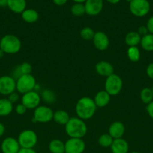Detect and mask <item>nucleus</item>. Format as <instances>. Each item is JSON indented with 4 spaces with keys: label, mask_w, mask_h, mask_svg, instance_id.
Instances as JSON below:
<instances>
[{
    "label": "nucleus",
    "mask_w": 153,
    "mask_h": 153,
    "mask_svg": "<svg viewBox=\"0 0 153 153\" xmlns=\"http://www.w3.org/2000/svg\"><path fill=\"white\" fill-rule=\"evenodd\" d=\"M141 101L145 104L148 105L153 101V93L152 88H145L141 90L140 94Z\"/></svg>",
    "instance_id": "cd10ccee"
},
{
    "label": "nucleus",
    "mask_w": 153,
    "mask_h": 153,
    "mask_svg": "<svg viewBox=\"0 0 153 153\" xmlns=\"http://www.w3.org/2000/svg\"><path fill=\"white\" fill-rule=\"evenodd\" d=\"M141 37L137 31H130L124 37V42L126 45L128 46L129 47L130 46H137L138 44L140 43Z\"/></svg>",
    "instance_id": "4be33fe9"
},
{
    "label": "nucleus",
    "mask_w": 153,
    "mask_h": 153,
    "mask_svg": "<svg viewBox=\"0 0 153 153\" xmlns=\"http://www.w3.org/2000/svg\"><path fill=\"white\" fill-rule=\"evenodd\" d=\"M95 71L100 76L104 77H108L113 74L114 68L112 64L106 61H100L95 65Z\"/></svg>",
    "instance_id": "dca6fc26"
},
{
    "label": "nucleus",
    "mask_w": 153,
    "mask_h": 153,
    "mask_svg": "<svg viewBox=\"0 0 153 153\" xmlns=\"http://www.w3.org/2000/svg\"><path fill=\"white\" fill-rule=\"evenodd\" d=\"M94 47L100 51H105L108 49L110 45V39L106 34L103 31H97L92 39Z\"/></svg>",
    "instance_id": "ddd939ff"
},
{
    "label": "nucleus",
    "mask_w": 153,
    "mask_h": 153,
    "mask_svg": "<svg viewBox=\"0 0 153 153\" xmlns=\"http://www.w3.org/2000/svg\"><path fill=\"white\" fill-rule=\"evenodd\" d=\"M70 116L67 111L64 110H58L54 112L53 120L56 123L61 126H65L70 120Z\"/></svg>",
    "instance_id": "5701e85b"
},
{
    "label": "nucleus",
    "mask_w": 153,
    "mask_h": 153,
    "mask_svg": "<svg viewBox=\"0 0 153 153\" xmlns=\"http://www.w3.org/2000/svg\"><path fill=\"white\" fill-rule=\"evenodd\" d=\"M14 105L8 98H0V117H7L12 113Z\"/></svg>",
    "instance_id": "412c9836"
},
{
    "label": "nucleus",
    "mask_w": 153,
    "mask_h": 153,
    "mask_svg": "<svg viewBox=\"0 0 153 153\" xmlns=\"http://www.w3.org/2000/svg\"><path fill=\"white\" fill-rule=\"evenodd\" d=\"M22 42L20 39L14 34H6L1 38L0 49L5 54L14 55L20 51Z\"/></svg>",
    "instance_id": "7ed1b4c3"
},
{
    "label": "nucleus",
    "mask_w": 153,
    "mask_h": 153,
    "mask_svg": "<svg viewBox=\"0 0 153 153\" xmlns=\"http://www.w3.org/2000/svg\"><path fill=\"white\" fill-rule=\"evenodd\" d=\"M124 1H128V2H129V3H130V1H132V0H124Z\"/></svg>",
    "instance_id": "49530a36"
},
{
    "label": "nucleus",
    "mask_w": 153,
    "mask_h": 153,
    "mask_svg": "<svg viewBox=\"0 0 153 153\" xmlns=\"http://www.w3.org/2000/svg\"><path fill=\"white\" fill-rule=\"evenodd\" d=\"M27 110H28V109H27L22 103L17 104L16 107H15V111H16V113L19 115L25 114L26 113Z\"/></svg>",
    "instance_id": "473e14b6"
},
{
    "label": "nucleus",
    "mask_w": 153,
    "mask_h": 153,
    "mask_svg": "<svg viewBox=\"0 0 153 153\" xmlns=\"http://www.w3.org/2000/svg\"><path fill=\"white\" fill-rule=\"evenodd\" d=\"M5 132V126L2 123L0 122V137H2Z\"/></svg>",
    "instance_id": "a19ab883"
},
{
    "label": "nucleus",
    "mask_w": 153,
    "mask_h": 153,
    "mask_svg": "<svg viewBox=\"0 0 153 153\" xmlns=\"http://www.w3.org/2000/svg\"><path fill=\"white\" fill-rule=\"evenodd\" d=\"M51 153H64V143L59 139H53L49 143Z\"/></svg>",
    "instance_id": "b1692460"
},
{
    "label": "nucleus",
    "mask_w": 153,
    "mask_h": 153,
    "mask_svg": "<svg viewBox=\"0 0 153 153\" xmlns=\"http://www.w3.org/2000/svg\"><path fill=\"white\" fill-rule=\"evenodd\" d=\"M8 0H0V7H6L7 6Z\"/></svg>",
    "instance_id": "79ce46f5"
},
{
    "label": "nucleus",
    "mask_w": 153,
    "mask_h": 153,
    "mask_svg": "<svg viewBox=\"0 0 153 153\" xmlns=\"http://www.w3.org/2000/svg\"><path fill=\"white\" fill-rule=\"evenodd\" d=\"M4 52H3L2 50L1 49H0V59H1V58H2L3 57H4Z\"/></svg>",
    "instance_id": "a18cd8bd"
},
{
    "label": "nucleus",
    "mask_w": 153,
    "mask_h": 153,
    "mask_svg": "<svg viewBox=\"0 0 153 153\" xmlns=\"http://www.w3.org/2000/svg\"><path fill=\"white\" fill-rule=\"evenodd\" d=\"M65 132L69 137L82 138L87 134L88 127L85 121L77 117H70L68 123L64 126Z\"/></svg>",
    "instance_id": "f03ea898"
},
{
    "label": "nucleus",
    "mask_w": 153,
    "mask_h": 153,
    "mask_svg": "<svg viewBox=\"0 0 153 153\" xmlns=\"http://www.w3.org/2000/svg\"><path fill=\"white\" fill-rule=\"evenodd\" d=\"M8 100L12 103V104H14V103L17 102L20 100V95L18 92H14L12 94H10V95L8 96Z\"/></svg>",
    "instance_id": "72a5a7b5"
},
{
    "label": "nucleus",
    "mask_w": 153,
    "mask_h": 153,
    "mask_svg": "<svg viewBox=\"0 0 153 153\" xmlns=\"http://www.w3.org/2000/svg\"><path fill=\"white\" fill-rule=\"evenodd\" d=\"M146 74L151 79H153V62L148 64L146 67Z\"/></svg>",
    "instance_id": "e433bc0d"
},
{
    "label": "nucleus",
    "mask_w": 153,
    "mask_h": 153,
    "mask_svg": "<svg viewBox=\"0 0 153 153\" xmlns=\"http://www.w3.org/2000/svg\"><path fill=\"white\" fill-rule=\"evenodd\" d=\"M70 12L75 16H82L86 13L85 5L82 3H74L70 7Z\"/></svg>",
    "instance_id": "c756f323"
},
{
    "label": "nucleus",
    "mask_w": 153,
    "mask_h": 153,
    "mask_svg": "<svg viewBox=\"0 0 153 153\" xmlns=\"http://www.w3.org/2000/svg\"><path fill=\"white\" fill-rule=\"evenodd\" d=\"M146 111L148 113V116L153 120V101L152 102H150L149 104L147 105Z\"/></svg>",
    "instance_id": "4c0bfd02"
},
{
    "label": "nucleus",
    "mask_w": 153,
    "mask_h": 153,
    "mask_svg": "<svg viewBox=\"0 0 153 153\" xmlns=\"http://www.w3.org/2000/svg\"><path fill=\"white\" fill-rule=\"evenodd\" d=\"M112 153H128L129 145L124 138L114 139L110 147Z\"/></svg>",
    "instance_id": "f3484780"
},
{
    "label": "nucleus",
    "mask_w": 153,
    "mask_h": 153,
    "mask_svg": "<svg viewBox=\"0 0 153 153\" xmlns=\"http://www.w3.org/2000/svg\"><path fill=\"white\" fill-rule=\"evenodd\" d=\"M114 139L109 134H103L98 137V144L100 145V146L104 148H108L110 147L111 145H112V141H113Z\"/></svg>",
    "instance_id": "c85d7f7f"
},
{
    "label": "nucleus",
    "mask_w": 153,
    "mask_h": 153,
    "mask_svg": "<svg viewBox=\"0 0 153 153\" xmlns=\"http://www.w3.org/2000/svg\"><path fill=\"white\" fill-rule=\"evenodd\" d=\"M127 55L128 59L132 62H137L140 59V51L137 46H130L127 50Z\"/></svg>",
    "instance_id": "a878e982"
},
{
    "label": "nucleus",
    "mask_w": 153,
    "mask_h": 153,
    "mask_svg": "<svg viewBox=\"0 0 153 153\" xmlns=\"http://www.w3.org/2000/svg\"><path fill=\"white\" fill-rule=\"evenodd\" d=\"M130 153H140V152H130Z\"/></svg>",
    "instance_id": "de8ad7c7"
},
{
    "label": "nucleus",
    "mask_w": 153,
    "mask_h": 153,
    "mask_svg": "<svg viewBox=\"0 0 153 153\" xmlns=\"http://www.w3.org/2000/svg\"><path fill=\"white\" fill-rule=\"evenodd\" d=\"M7 7L15 13H22L26 9V0H8Z\"/></svg>",
    "instance_id": "6ab92c4d"
},
{
    "label": "nucleus",
    "mask_w": 153,
    "mask_h": 153,
    "mask_svg": "<svg viewBox=\"0 0 153 153\" xmlns=\"http://www.w3.org/2000/svg\"><path fill=\"white\" fill-rule=\"evenodd\" d=\"M107 2L110 3V4H118V2H119L121 0H106Z\"/></svg>",
    "instance_id": "37998d69"
},
{
    "label": "nucleus",
    "mask_w": 153,
    "mask_h": 153,
    "mask_svg": "<svg viewBox=\"0 0 153 153\" xmlns=\"http://www.w3.org/2000/svg\"><path fill=\"white\" fill-rule=\"evenodd\" d=\"M138 34L141 36V37H143V36L146 35L148 34V31L147 29V27L146 25H141L140 27H139L138 28Z\"/></svg>",
    "instance_id": "c9c22d12"
},
{
    "label": "nucleus",
    "mask_w": 153,
    "mask_h": 153,
    "mask_svg": "<svg viewBox=\"0 0 153 153\" xmlns=\"http://www.w3.org/2000/svg\"><path fill=\"white\" fill-rule=\"evenodd\" d=\"M85 149L86 143L82 138L69 137L64 143V153H82Z\"/></svg>",
    "instance_id": "9b49d317"
},
{
    "label": "nucleus",
    "mask_w": 153,
    "mask_h": 153,
    "mask_svg": "<svg viewBox=\"0 0 153 153\" xmlns=\"http://www.w3.org/2000/svg\"><path fill=\"white\" fill-rule=\"evenodd\" d=\"M18 153H37L34 149H24L21 148Z\"/></svg>",
    "instance_id": "58836bf2"
},
{
    "label": "nucleus",
    "mask_w": 153,
    "mask_h": 153,
    "mask_svg": "<svg viewBox=\"0 0 153 153\" xmlns=\"http://www.w3.org/2000/svg\"><path fill=\"white\" fill-rule=\"evenodd\" d=\"M21 149L17 139L13 137H7L1 143V150L2 153H18Z\"/></svg>",
    "instance_id": "f8f14e48"
},
{
    "label": "nucleus",
    "mask_w": 153,
    "mask_h": 153,
    "mask_svg": "<svg viewBox=\"0 0 153 153\" xmlns=\"http://www.w3.org/2000/svg\"><path fill=\"white\" fill-rule=\"evenodd\" d=\"M21 16L23 21H25L27 23H34L37 22L39 19V13L37 10L32 8L26 9L22 13Z\"/></svg>",
    "instance_id": "aec40b11"
},
{
    "label": "nucleus",
    "mask_w": 153,
    "mask_h": 153,
    "mask_svg": "<svg viewBox=\"0 0 153 153\" xmlns=\"http://www.w3.org/2000/svg\"><path fill=\"white\" fill-rule=\"evenodd\" d=\"M68 1V0H52V1H53L54 4H56V5H58V6L64 5V4H66V3H67Z\"/></svg>",
    "instance_id": "ea45409f"
},
{
    "label": "nucleus",
    "mask_w": 153,
    "mask_h": 153,
    "mask_svg": "<svg viewBox=\"0 0 153 153\" xmlns=\"http://www.w3.org/2000/svg\"><path fill=\"white\" fill-rule=\"evenodd\" d=\"M0 42H1V38H0Z\"/></svg>",
    "instance_id": "8fccbe9b"
},
{
    "label": "nucleus",
    "mask_w": 153,
    "mask_h": 153,
    "mask_svg": "<svg viewBox=\"0 0 153 153\" xmlns=\"http://www.w3.org/2000/svg\"><path fill=\"white\" fill-rule=\"evenodd\" d=\"M152 93H153V86H152Z\"/></svg>",
    "instance_id": "09e8293b"
},
{
    "label": "nucleus",
    "mask_w": 153,
    "mask_h": 153,
    "mask_svg": "<svg viewBox=\"0 0 153 153\" xmlns=\"http://www.w3.org/2000/svg\"><path fill=\"white\" fill-rule=\"evenodd\" d=\"M40 97H41V100L47 104H52L56 100V96L55 93L49 89L44 90L40 94Z\"/></svg>",
    "instance_id": "bb28decb"
},
{
    "label": "nucleus",
    "mask_w": 153,
    "mask_h": 153,
    "mask_svg": "<svg viewBox=\"0 0 153 153\" xmlns=\"http://www.w3.org/2000/svg\"><path fill=\"white\" fill-rule=\"evenodd\" d=\"M140 44L141 47L147 52H152L153 51V34L148 33L146 35L143 36L141 38Z\"/></svg>",
    "instance_id": "393cba45"
},
{
    "label": "nucleus",
    "mask_w": 153,
    "mask_h": 153,
    "mask_svg": "<svg viewBox=\"0 0 153 153\" xmlns=\"http://www.w3.org/2000/svg\"><path fill=\"white\" fill-rule=\"evenodd\" d=\"M111 96L106 91H98L93 99L97 108H104L110 102Z\"/></svg>",
    "instance_id": "a211bd4d"
},
{
    "label": "nucleus",
    "mask_w": 153,
    "mask_h": 153,
    "mask_svg": "<svg viewBox=\"0 0 153 153\" xmlns=\"http://www.w3.org/2000/svg\"><path fill=\"white\" fill-rule=\"evenodd\" d=\"M54 111L51 108L46 105H39L34 109L33 120L34 122L46 123L50 122L53 118Z\"/></svg>",
    "instance_id": "6e6552de"
},
{
    "label": "nucleus",
    "mask_w": 153,
    "mask_h": 153,
    "mask_svg": "<svg viewBox=\"0 0 153 153\" xmlns=\"http://www.w3.org/2000/svg\"><path fill=\"white\" fill-rule=\"evenodd\" d=\"M146 26L147 27L148 33L153 34V16H152L147 21V23Z\"/></svg>",
    "instance_id": "f704fd0d"
},
{
    "label": "nucleus",
    "mask_w": 153,
    "mask_h": 153,
    "mask_svg": "<svg viewBox=\"0 0 153 153\" xmlns=\"http://www.w3.org/2000/svg\"><path fill=\"white\" fill-rule=\"evenodd\" d=\"M16 91V79L11 76H0V94L2 96L10 95Z\"/></svg>",
    "instance_id": "1a4fd4ad"
},
{
    "label": "nucleus",
    "mask_w": 153,
    "mask_h": 153,
    "mask_svg": "<svg viewBox=\"0 0 153 153\" xmlns=\"http://www.w3.org/2000/svg\"><path fill=\"white\" fill-rule=\"evenodd\" d=\"M129 10L134 16L142 17L149 12L150 3L148 0H132L129 3Z\"/></svg>",
    "instance_id": "0eeeda50"
},
{
    "label": "nucleus",
    "mask_w": 153,
    "mask_h": 153,
    "mask_svg": "<svg viewBox=\"0 0 153 153\" xmlns=\"http://www.w3.org/2000/svg\"><path fill=\"white\" fill-rule=\"evenodd\" d=\"M36 79L32 74L22 75L16 79V91L19 94H25L34 91L36 88Z\"/></svg>",
    "instance_id": "20e7f679"
},
{
    "label": "nucleus",
    "mask_w": 153,
    "mask_h": 153,
    "mask_svg": "<svg viewBox=\"0 0 153 153\" xmlns=\"http://www.w3.org/2000/svg\"><path fill=\"white\" fill-rule=\"evenodd\" d=\"M122 79L118 75L113 73L106 78L104 83V91H106L111 97L118 95L122 91Z\"/></svg>",
    "instance_id": "39448f33"
},
{
    "label": "nucleus",
    "mask_w": 153,
    "mask_h": 153,
    "mask_svg": "<svg viewBox=\"0 0 153 153\" xmlns=\"http://www.w3.org/2000/svg\"><path fill=\"white\" fill-rule=\"evenodd\" d=\"M41 97L40 95L35 91H30L25 94H22L21 98V103L27 109H35L40 104Z\"/></svg>",
    "instance_id": "9d476101"
},
{
    "label": "nucleus",
    "mask_w": 153,
    "mask_h": 153,
    "mask_svg": "<svg viewBox=\"0 0 153 153\" xmlns=\"http://www.w3.org/2000/svg\"><path fill=\"white\" fill-rule=\"evenodd\" d=\"M94 34L95 32L94 31V30L90 27H85L80 31V35L81 38L85 40H92Z\"/></svg>",
    "instance_id": "7c9ffc66"
},
{
    "label": "nucleus",
    "mask_w": 153,
    "mask_h": 153,
    "mask_svg": "<svg viewBox=\"0 0 153 153\" xmlns=\"http://www.w3.org/2000/svg\"><path fill=\"white\" fill-rule=\"evenodd\" d=\"M17 140L21 148L33 149L38 143V135L33 130L26 129L20 133Z\"/></svg>",
    "instance_id": "423d86ee"
},
{
    "label": "nucleus",
    "mask_w": 153,
    "mask_h": 153,
    "mask_svg": "<svg viewBox=\"0 0 153 153\" xmlns=\"http://www.w3.org/2000/svg\"><path fill=\"white\" fill-rule=\"evenodd\" d=\"M72 1H74L75 3H82V4H83L86 0H72Z\"/></svg>",
    "instance_id": "c03bdc74"
},
{
    "label": "nucleus",
    "mask_w": 153,
    "mask_h": 153,
    "mask_svg": "<svg viewBox=\"0 0 153 153\" xmlns=\"http://www.w3.org/2000/svg\"><path fill=\"white\" fill-rule=\"evenodd\" d=\"M18 69L20 70L21 76L22 75H27V74H31L32 71V67L31 64L28 62H23L19 66H17Z\"/></svg>",
    "instance_id": "2f4dec72"
},
{
    "label": "nucleus",
    "mask_w": 153,
    "mask_h": 153,
    "mask_svg": "<svg viewBox=\"0 0 153 153\" xmlns=\"http://www.w3.org/2000/svg\"><path fill=\"white\" fill-rule=\"evenodd\" d=\"M108 131V134L113 139L122 138L125 132V127L120 121H115L110 125Z\"/></svg>",
    "instance_id": "2eb2a0df"
},
{
    "label": "nucleus",
    "mask_w": 153,
    "mask_h": 153,
    "mask_svg": "<svg viewBox=\"0 0 153 153\" xmlns=\"http://www.w3.org/2000/svg\"><path fill=\"white\" fill-rule=\"evenodd\" d=\"M86 13L89 16H97L104 7L103 0H86L84 3Z\"/></svg>",
    "instance_id": "4468645a"
},
{
    "label": "nucleus",
    "mask_w": 153,
    "mask_h": 153,
    "mask_svg": "<svg viewBox=\"0 0 153 153\" xmlns=\"http://www.w3.org/2000/svg\"><path fill=\"white\" fill-rule=\"evenodd\" d=\"M97 110V106L93 99L88 97H83L76 102L75 112L76 117L82 120H87L92 117Z\"/></svg>",
    "instance_id": "f257e3e1"
}]
</instances>
